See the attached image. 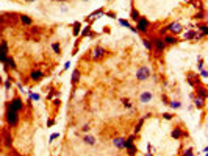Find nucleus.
Here are the masks:
<instances>
[{
    "mask_svg": "<svg viewBox=\"0 0 208 156\" xmlns=\"http://www.w3.org/2000/svg\"><path fill=\"white\" fill-rule=\"evenodd\" d=\"M193 102H194V106H196L197 109H203V108H205V100H202V98L194 97V98H193Z\"/></svg>",
    "mask_w": 208,
    "mask_h": 156,
    "instance_id": "obj_23",
    "label": "nucleus"
},
{
    "mask_svg": "<svg viewBox=\"0 0 208 156\" xmlns=\"http://www.w3.org/2000/svg\"><path fill=\"white\" fill-rule=\"evenodd\" d=\"M6 108L13 109V111H16V113H22L24 109H25V102L22 100V97L14 95L10 102H6Z\"/></svg>",
    "mask_w": 208,
    "mask_h": 156,
    "instance_id": "obj_3",
    "label": "nucleus"
},
{
    "mask_svg": "<svg viewBox=\"0 0 208 156\" xmlns=\"http://www.w3.org/2000/svg\"><path fill=\"white\" fill-rule=\"evenodd\" d=\"M0 84H3V78L2 77H0Z\"/></svg>",
    "mask_w": 208,
    "mask_h": 156,
    "instance_id": "obj_53",
    "label": "nucleus"
},
{
    "mask_svg": "<svg viewBox=\"0 0 208 156\" xmlns=\"http://www.w3.org/2000/svg\"><path fill=\"white\" fill-rule=\"evenodd\" d=\"M163 119H166V120H172L174 114L172 113H164V114H163Z\"/></svg>",
    "mask_w": 208,
    "mask_h": 156,
    "instance_id": "obj_39",
    "label": "nucleus"
},
{
    "mask_svg": "<svg viewBox=\"0 0 208 156\" xmlns=\"http://www.w3.org/2000/svg\"><path fill=\"white\" fill-rule=\"evenodd\" d=\"M125 150H127V154L128 156H136V153H138V148H136V145H128V147H125Z\"/></svg>",
    "mask_w": 208,
    "mask_h": 156,
    "instance_id": "obj_26",
    "label": "nucleus"
},
{
    "mask_svg": "<svg viewBox=\"0 0 208 156\" xmlns=\"http://www.w3.org/2000/svg\"><path fill=\"white\" fill-rule=\"evenodd\" d=\"M83 142L86 145H96V137L94 136H89V134H85L83 136Z\"/></svg>",
    "mask_w": 208,
    "mask_h": 156,
    "instance_id": "obj_25",
    "label": "nucleus"
},
{
    "mask_svg": "<svg viewBox=\"0 0 208 156\" xmlns=\"http://www.w3.org/2000/svg\"><path fill=\"white\" fill-rule=\"evenodd\" d=\"M19 22L25 27H31L33 25V19L30 16H27V14H19Z\"/></svg>",
    "mask_w": 208,
    "mask_h": 156,
    "instance_id": "obj_18",
    "label": "nucleus"
},
{
    "mask_svg": "<svg viewBox=\"0 0 208 156\" xmlns=\"http://www.w3.org/2000/svg\"><path fill=\"white\" fill-rule=\"evenodd\" d=\"M196 28H197V31H202V34H208V27H206V24H205V21L203 22H200L199 24L197 22V25H196Z\"/></svg>",
    "mask_w": 208,
    "mask_h": 156,
    "instance_id": "obj_22",
    "label": "nucleus"
},
{
    "mask_svg": "<svg viewBox=\"0 0 208 156\" xmlns=\"http://www.w3.org/2000/svg\"><path fill=\"white\" fill-rule=\"evenodd\" d=\"M25 2H27V3H33V2H34V0H25Z\"/></svg>",
    "mask_w": 208,
    "mask_h": 156,
    "instance_id": "obj_51",
    "label": "nucleus"
},
{
    "mask_svg": "<svg viewBox=\"0 0 208 156\" xmlns=\"http://www.w3.org/2000/svg\"><path fill=\"white\" fill-rule=\"evenodd\" d=\"M163 28H164V31H166V33L177 36V34H180V33L183 31V25L180 24V22H171V24L164 25V27H163Z\"/></svg>",
    "mask_w": 208,
    "mask_h": 156,
    "instance_id": "obj_6",
    "label": "nucleus"
},
{
    "mask_svg": "<svg viewBox=\"0 0 208 156\" xmlns=\"http://www.w3.org/2000/svg\"><path fill=\"white\" fill-rule=\"evenodd\" d=\"M163 42H164L166 47H172V45H177V44L180 42V39L177 38V36H174V34L166 33L164 36H163Z\"/></svg>",
    "mask_w": 208,
    "mask_h": 156,
    "instance_id": "obj_10",
    "label": "nucleus"
},
{
    "mask_svg": "<svg viewBox=\"0 0 208 156\" xmlns=\"http://www.w3.org/2000/svg\"><path fill=\"white\" fill-rule=\"evenodd\" d=\"M113 145L116 147L117 150L125 148V137H124V136H117V137H114V139H113Z\"/></svg>",
    "mask_w": 208,
    "mask_h": 156,
    "instance_id": "obj_14",
    "label": "nucleus"
},
{
    "mask_svg": "<svg viewBox=\"0 0 208 156\" xmlns=\"http://www.w3.org/2000/svg\"><path fill=\"white\" fill-rule=\"evenodd\" d=\"M0 147H2V137H0Z\"/></svg>",
    "mask_w": 208,
    "mask_h": 156,
    "instance_id": "obj_54",
    "label": "nucleus"
},
{
    "mask_svg": "<svg viewBox=\"0 0 208 156\" xmlns=\"http://www.w3.org/2000/svg\"><path fill=\"white\" fill-rule=\"evenodd\" d=\"M146 156H153V154H152L150 151H147V153H146Z\"/></svg>",
    "mask_w": 208,
    "mask_h": 156,
    "instance_id": "obj_52",
    "label": "nucleus"
},
{
    "mask_svg": "<svg viewBox=\"0 0 208 156\" xmlns=\"http://www.w3.org/2000/svg\"><path fill=\"white\" fill-rule=\"evenodd\" d=\"M141 41H142V45H144V47H146L149 52H152V50H153V49H152V42H150V39H149V38H142Z\"/></svg>",
    "mask_w": 208,
    "mask_h": 156,
    "instance_id": "obj_32",
    "label": "nucleus"
},
{
    "mask_svg": "<svg viewBox=\"0 0 208 156\" xmlns=\"http://www.w3.org/2000/svg\"><path fill=\"white\" fill-rule=\"evenodd\" d=\"M108 52L106 49H103L102 45H97V47H94L93 50H91V59L93 61H102L105 56H108Z\"/></svg>",
    "mask_w": 208,
    "mask_h": 156,
    "instance_id": "obj_5",
    "label": "nucleus"
},
{
    "mask_svg": "<svg viewBox=\"0 0 208 156\" xmlns=\"http://www.w3.org/2000/svg\"><path fill=\"white\" fill-rule=\"evenodd\" d=\"M16 156H21V154H16Z\"/></svg>",
    "mask_w": 208,
    "mask_h": 156,
    "instance_id": "obj_55",
    "label": "nucleus"
},
{
    "mask_svg": "<svg viewBox=\"0 0 208 156\" xmlns=\"http://www.w3.org/2000/svg\"><path fill=\"white\" fill-rule=\"evenodd\" d=\"M152 98H153V95H152L150 91H144V92H141V95H139V103L141 105H147V103L152 102Z\"/></svg>",
    "mask_w": 208,
    "mask_h": 156,
    "instance_id": "obj_13",
    "label": "nucleus"
},
{
    "mask_svg": "<svg viewBox=\"0 0 208 156\" xmlns=\"http://www.w3.org/2000/svg\"><path fill=\"white\" fill-rule=\"evenodd\" d=\"M169 106H171V109H180L182 108V102H178V100H171Z\"/></svg>",
    "mask_w": 208,
    "mask_h": 156,
    "instance_id": "obj_30",
    "label": "nucleus"
},
{
    "mask_svg": "<svg viewBox=\"0 0 208 156\" xmlns=\"http://www.w3.org/2000/svg\"><path fill=\"white\" fill-rule=\"evenodd\" d=\"M196 91H194V94H196V97H199V98H202V100H205L206 102V88L205 86H197V88H194Z\"/></svg>",
    "mask_w": 208,
    "mask_h": 156,
    "instance_id": "obj_15",
    "label": "nucleus"
},
{
    "mask_svg": "<svg viewBox=\"0 0 208 156\" xmlns=\"http://www.w3.org/2000/svg\"><path fill=\"white\" fill-rule=\"evenodd\" d=\"M28 98H30V100H39V94H33V92H30V94H28Z\"/></svg>",
    "mask_w": 208,
    "mask_h": 156,
    "instance_id": "obj_41",
    "label": "nucleus"
},
{
    "mask_svg": "<svg viewBox=\"0 0 208 156\" xmlns=\"http://www.w3.org/2000/svg\"><path fill=\"white\" fill-rule=\"evenodd\" d=\"M91 28H93L91 25H86L85 28L80 31V39H83V38H86V36H89V33H91Z\"/></svg>",
    "mask_w": 208,
    "mask_h": 156,
    "instance_id": "obj_28",
    "label": "nucleus"
},
{
    "mask_svg": "<svg viewBox=\"0 0 208 156\" xmlns=\"http://www.w3.org/2000/svg\"><path fill=\"white\" fill-rule=\"evenodd\" d=\"M80 31H81V22H74V30H72L74 36H78Z\"/></svg>",
    "mask_w": 208,
    "mask_h": 156,
    "instance_id": "obj_31",
    "label": "nucleus"
},
{
    "mask_svg": "<svg viewBox=\"0 0 208 156\" xmlns=\"http://www.w3.org/2000/svg\"><path fill=\"white\" fill-rule=\"evenodd\" d=\"M103 14H105V16H108V17H111V19H117V16H116V13H114V11H105Z\"/></svg>",
    "mask_w": 208,
    "mask_h": 156,
    "instance_id": "obj_38",
    "label": "nucleus"
},
{
    "mask_svg": "<svg viewBox=\"0 0 208 156\" xmlns=\"http://www.w3.org/2000/svg\"><path fill=\"white\" fill-rule=\"evenodd\" d=\"M203 64H205V61L200 58V59H199V66H197V69H199V70H202V69H203Z\"/></svg>",
    "mask_w": 208,
    "mask_h": 156,
    "instance_id": "obj_42",
    "label": "nucleus"
},
{
    "mask_svg": "<svg viewBox=\"0 0 208 156\" xmlns=\"http://www.w3.org/2000/svg\"><path fill=\"white\" fill-rule=\"evenodd\" d=\"M81 131H83V133H88V131H89V125H88V123L83 125V126H81Z\"/></svg>",
    "mask_w": 208,
    "mask_h": 156,
    "instance_id": "obj_45",
    "label": "nucleus"
},
{
    "mask_svg": "<svg viewBox=\"0 0 208 156\" xmlns=\"http://www.w3.org/2000/svg\"><path fill=\"white\" fill-rule=\"evenodd\" d=\"M105 13V8H99V10H96V11H93L91 14L88 16V19H86V22H93L94 19H99L102 14Z\"/></svg>",
    "mask_w": 208,
    "mask_h": 156,
    "instance_id": "obj_16",
    "label": "nucleus"
},
{
    "mask_svg": "<svg viewBox=\"0 0 208 156\" xmlns=\"http://www.w3.org/2000/svg\"><path fill=\"white\" fill-rule=\"evenodd\" d=\"M55 125V120H53V119H49L47 120V126H53Z\"/></svg>",
    "mask_w": 208,
    "mask_h": 156,
    "instance_id": "obj_47",
    "label": "nucleus"
},
{
    "mask_svg": "<svg viewBox=\"0 0 208 156\" xmlns=\"http://www.w3.org/2000/svg\"><path fill=\"white\" fill-rule=\"evenodd\" d=\"M149 39L152 42V49H153L152 52H155L160 56V55L166 50V45H164V42H163V38H161V36H158V34H152Z\"/></svg>",
    "mask_w": 208,
    "mask_h": 156,
    "instance_id": "obj_2",
    "label": "nucleus"
},
{
    "mask_svg": "<svg viewBox=\"0 0 208 156\" xmlns=\"http://www.w3.org/2000/svg\"><path fill=\"white\" fill-rule=\"evenodd\" d=\"M117 22H119L122 27H125V28H128L130 30V27H132V24L127 21V19H117Z\"/></svg>",
    "mask_w": 208,
    "mask_h": 156,
    "instance_id": "obj_37",
    "label": "nucleus"
},
{
    "mask_svg": "<svg viewBox=\"0 0 208 156\" xmlns=\"http://www.w3.org/2000/svg\"><path fill=\"white\" fill-rule=\"evenodd\" d=\"M0 55H2V56H8V55H10V49H8L6 39H0Z\"/></svg>",
    "mask_w": 208,
    "mask_h": 156,
    "instance_id": "obj_17",
    "label": "nucleus"
},
{
    "mask_svg": "<svg viewBox=\"0 0 208 156\" xmlns=\"http://www.w3.org/2000/svg\"><path fill=\"white\" fill-rule=\"evenodd\" d=\"M171 136H172V139H183V137H188V133L182 126H175L174 130L171 131Z\"/></svg>",
    "mask_w": 208,
    "mask_h": 156,
    "instance_id": "obj_11",
    "label": "nucleus"
},
{
    "mask_svg": "<svg viewBox=\"0 0 208 156\" xmlns=\"http://www.w3.org/2000/svg\"><path fill=\"white\" fill-rule=\"evenodd\" d=\"M139 17H141L139 11L136 10V8H132V11H130V21H132V22H136Z\"/></svg>",
    "mask_w": 208,
    "mask_h": 156,
    "instance_id": "obj_24",
    "label": "nucleus"
},
{
    "mask_svg": "<svg viewBox=\"0 0 208 156\" xmlns=\"http://www.w3.org/2000/svg\"><path fill=\"white\" fill-rule=\"evenodd\" d=\"M144 120H146V119H139V120H138V123H136V126H135V131H133V134H139V131H141V128H142V125H144Z\"/></svg>",
    "mask_w": 208,
    "mask_h": 156,
    "instance_id": "obj_29",
    "label": "nucleus"
},
{
    "mask_svg": "<svg viewBox=\"0 0 208 156\" xmlns=\"http://www.w3.org/2000/svg\"><path fill=\"white\" fill-rule=\"evenodd\" d=\"M80 69H74V72H72V78H70V83H72V86H77L78 84V81H80Z\"/></svg>",
    "mask_w": 208,
    "mask_h": 156,
    "instance_id": "obj_19",
    "label": "nucleus"
},
{
    "mask_svg": "<svg viewBox=\"0 0 208 156\" xmlns=\"http://www.w3.org/2000/svg\"><path fill=\"white\" fill-rule=\"evenodd\" d=\"M28 78H30V81H33V83H39L42 78H46V73H44L42 70H39V69H33L30 72Z\"/></svg>",
    "mask_w": 208,
    "mask_h": 156,
    "instance_id": "obj_9",
    "label": "nucleus"
},
{
    "mask_svg": "<svg viewBox=\"0 0 208 156\" xmlns=\"http://www.w3.org/2000/svg\"><path fill=\"white\" fill-rule=\"evenodd\" d=\"M188 83L191 84L193 88H197V86H200L202 83H200V80H199V75L197 73H194V72H188Z\"/></svg>",
    "mask_w": 208,
    "mask_h": 156,
    "instance_id": "obj_12",
    "label": "nucleus"
},
{
    "mask_svg": "<svg viewBox=\"0 0 208 156\" xmlns=\"http://www.w3.org/2000/svg\"><path fill=\"white\" fill-rule=\"evenodd\" d=\"M150 21L147 19V17H139V19L136 21V30H138V33H141V34H149L150 33Z\"/></svg>",
    "mask_w": 208,
    "mask_h": 156,
    "instance_id": "obj_4",
    "label": "nucleus"
},
{
    "mask_svg": "<svg viewBox=\"0 0 208 156\" xmlns=\"http://www.w3.org/2000/svg\"><path fill=\"white\" fill-rule=\"evenodd\" d=\"M182 156H196V154H194V150L191 148V147H188V148H185V150H183Z\"/></svg>",
    "mask_w": 208,
    "mask_h": 156,
    "instance_id": "obj_36",
    "label": "nucleus"
},
{
    "mask_svg": "<svg viewBox=\"0 0 208 156\" xmlns=\"http://www.w3.org/2000/svg\"><path fill=\"white\" fill-rule=\"evenodd\" d=\"M161 100H163V102H164V105H169V102H171V100H169L166 95H161Z\"/></svg>",
    "mask_w": 208,
    "mask_h": 156,
    "instance_id": "obj_44",
    "label": "nucleus"
},
{
    "mask_svg": "<svg viewBox=\"0 0 208 156\" xmlns=\"http://www.w3.org/2000/svg\"><path fill=\"white\" fill-rule=\"evenodd\" d=\"M5 64H6V66L10 67L11 70H16V69H17V64H16V61H14V58H13V56H8V59H6V62H5Z\"/></svg>",
    "mask_w": 208,
    "mask_h": 156,
    "instance_id": "obj_27",
    "label": "nucleus"
},
{
    "mask_svg": "<svg viewBox=\"0 0 208 156\" xmlns=\"http://www.w3.org/2000/svg\"><path fill=\"white\" fill-rule=\"evenodd\" d=\"M69 67H70V62H66V64H64V70H67Z\"/></svg>",
    "mask_w": 208,
    "mask_h": 156,
    "instance_id": "obj_49",
    "label": "nucleus"
},
{
    "mask_svg": "<svg viewBox=\"0 0 208 156\" xmlns=\"http://www.w3.org/2000/svg\"><path fill=\"white\" fill-rule=\"evenodd\" d=\"M53 106H55V109H58V108L61 106V100H60V98H55V100H53Z\"/></svg>",
    "mask_w": 208,
    "mask_h": 156,
    "instance_id": "obj_40",
    "label": "nucleus"
},
{
    "mask_svg": "<svg viewBox=\"0 0 208 156\" xmlns=\"http://www.w3.org/2000/svg\"><path fill=\"white\" fill-rule=\"evenodd\" d=\"M152 75L150 72V67L149 66H141L138 70H136V80L138 81H147Z\"/></svg>",
    "mask_w": 208,
    "mask_h": 156,
    "instance_id": "obj_7",
    "label": "nucleus"
},
{
    "mask_svg": "<svg viewBox=\"0 0 208 156\" xmlns=\"http://www.w3.org/2000/svg\"><path fill=\"white\" fill-rule=\"evenodd\" d=\"M58 137H60V133H53V134L50 136V142H53L55 139H58Z\"/></svg>",
    "mask_w": 208,
    "mask_h": 156,
    "instance_id": "obj_43",
    "label": "nucleus"
},
{
    "mask_svg": "<svg viewBox=\"0 0 208 156\" xmlns=\"http://www.w3.org/2000/svg\"><path fill=\"white\" fill-rule=\"evenodd\" d=\"M108 2H110V0H108Z\"/></svg>",
    "mask_w": 208,
    "mask_h": 156,
    "instance_id": "obj_56",
    "label": "nucleus"
},
{
    "mask_svg": "<svg viewBox=\"0 0 208 156\" xmlns=\"http://www.w3.org/2000/svg\"><path fill=\"white\" fill-rule=\"evenodd\" d=\"M200 75H202V78H203V80H206V70H205V69H202V70H200Z\"/></svg>",
    "mask_w": 208,
    "mask_h": 156,
    "instance_id": "obj_48",
    "label": "nucleus"
},
{
    "mask_svg": "<svg viewBox=\"0 0 208 156\" xmlns=\"http://www.w3.org/2000/svg\"><path fill=\"white\" fill-rule=\"evenodd\" d=\"M13 81H14V78H13L11 75H8V77H6V80L3 81V88H5V91H11V89H13Z\"/></svg>",
    "mask_w": 208,
    "mask_h": 156,
    "instance_id": "obj_21",
    "label": "nucleus"
},
{
    "mask_svg": "<svg viewBox=\"0 0 208 156\" xmlns=\"http://www.w3.org/2000/svg\"><path fill=\"white\" fill-rule=\"evenodd\" d=\"M5 122H6V126L16 128L17 125H19V122H21L19 113L13 111V109H10V108H5Z\"/></svg>",
    "mask_w": 208,
    "mask_h": 156,
    "instance_id": "obj_1",
    "label": "nucleus"
},
{
    "mask_svg": "<svg viewBox=\"0 0 208 156\" xmlns=\"http://www.w3.org/2000/svg\"><path fill=\"white\" fill-rule=\"evenodd\" d=\"M193 17H194L196 21H202V22L206 19V17H205V11H197V13H196Z\"/></svg>",
    "mask_w": 208,
    "mask_h": 156,
    "instance_id": "obj_33",
    "label": "nucleus"
},
{
    "mask_svg": "<svg viewBox=\"0 0 208 156\" xmlns=\"http://www.w3.org/2000/svg\"><path fill=\"white\" fill-rule=\"evenodd\" d=\"M2 144L5 145V147H8V148H11L13 147V136L10 134V131H8V128H3L2 130Z\"/></svg>",
    "mask_w": 208,
    "mask_h": 156,
    "instance_id": "obj_8",
    "label": "nucleus"
},
{
    "mask_svg": "<svg viewBox=\"0 0 208 156\" xmlns=\"http://www.w3.org/2000/svg\"><path fill=\"white\" fill-rule=\"evenodd\" d=\"M122 105H124V108H127V109H130V108H133V103H132V100L130 98H122Z\"/></svg>",
    "mask_w": 208,
    "mask_h": 156,
    "instance_id": "obj_35",
    "label": "nucleus"
},
{
    "mask_svg": "<svg viewBox=\"0 0 208 156\" xmlns=\"http://www.w3.org/2000/svg\"><path fill=\"white\" fill-rule=\"evenodd\" d=\"M52 50L55 52V55H61V44L60 42H53L52 44Z\"/></svg>",
    "mask_w": 208,
    "mask_h": 156,
    "instance_id": "obj_34",
    "label": "nucleus"
},
{
    "mask_svg": "<svg viewBox=\"0 0 208 156\" xmlns=\"http://www.w3.org/2000/svg\"><path fill=\"white\" fill-rule=\"evenodd\" d=\"M196 36H197V30H189L186 33H183V41H196Z\"/></svg>",
    "mask_w": 208,
    "mask_h": 156,
    "instance_id": "obj_20",
    "label": "nucleus"
},
{
    "mask_svg": "<svg viewBox=\"0 0 208 156\" xmlns=\"http://www.w3.org/2000/svg\"><path fill=\"white\" fill-rule=\"evenodd\" d=\"M16 88L19 89L21 92H24V84H22V83H16Z\"/></svg>",
    "mask_w": 208,
    "mask_h": 156,
    "instance_id": "obj_46",
    "label": "nucleus"
},
{
    "mask_svg": "<svg viewBox=\"0 0 208 156\" xmlns=\"http://www.w3.org/2000/svg\"><path fill=\"white\" fill-rule=\"evenodd\" d=\"M53 2H63V3H66L67 0H53Z\"/></svg>",
    "mask_w": 208,
    "mask_h": 156,
    "instance_id": "obj_50",
    "label": "nucleus"
}]
</instances>
